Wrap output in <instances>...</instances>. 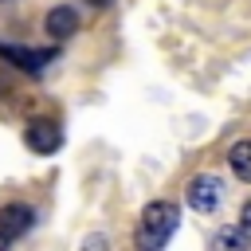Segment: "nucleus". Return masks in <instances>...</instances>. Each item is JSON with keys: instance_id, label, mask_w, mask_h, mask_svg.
<instances>
[{"instance_id": "obj_6", "label": "nucleus", "mask_w": 251, "mask_h": 251, "mask_svg": "<svg viewBox=\"0 0 251 251\" xmlns=\"http://www.w3.org/2000/svg\"><path fill=\"white\" fill-rule=\"evenodd\" d=\"M0 59H8V63H16V67H24V71H39L51 55H43V51H27V47H8V43H0Z\"/></svg>"}, {"instance_id": "obj_9", "label": "nucleus", "mask_w": 251, "mask_h": 251, "mask_svg": "<svg viewBox=\"0 0 251 251\" xmlns=\"http://www.w3.org/2000/svg\"><path fill=\"white\" fill-rule=\"evenodd\" d=\"M239 231L251 239V200H247V204H243V212H239Z\"/></svg>"}, {"instance_id": "obj_7", "label": "nucleus", "mask_w": 251, "mask_h": 251, "mask_svg": "<svg viewBox=\"0 0 251 251\" xmlns=\"http://www.w3.org/2000/svg\"><path fill=\"white\" fill-rule=\"evenodd\" d=\"M227 165H231V173H235L239 180L251 184V141H235L231 153H227Z\"/></svg>"}, {"instance_id": "obj_11", "label": "nucleus", "mask_w": 251, "mask_h": 251, "mask_svg": "<svg viewBox=\"0 0 251 251\" xmlns=\"http://www.w3.org/2000/svg\"><path fill=\"white\" fill-rule=\"evenodd\" d=\"M90 4H94V8H106V4H110V0H90Z\"/></svg>"}, {"instance_id": "obj_2", "label": "nucleus", "mask_w": 251, "mask_h": 251, "mask_svg": "<svg viewBox=\"0 0 251 251\" xmlns=\"http://www.w3.org/2000/svg\"><path fill=\"white\" fill-rule=\"evenodd\" d=\"M31 224H35V212L27 204H4L0 208V251H8L16 243V235L31 231Z\"/></svg>"}, {"instance_id": "obj_4", "label": "nucleus", "mask_w": 251, "mask_h": 251, "mask_svg": "<svg viewBox=\"0 0 251 251\" xmlns=\"http://www.w3.org/2000/svg\"><path fill=\"white\" fill-rule=\"evenodd\" d=\"M24 141H27V149L31 153H55L59 145H63V133H59V126L55 122H31L27 129H24Z\"/></svg>"}, {"instance_id": "obj_10", "label": "nucleus", "mask_w": 251, "mask_h": 251, "mask_svg": "<svg viewBox=\"0 0 251 251\" xmlns=\"http://www.w3.org/2000/svg\"><path fill=\"white\" fill-rule=\"evenodd\" d=\"M102 247H106L102 235H90V239H86V251H102Z\"/></svg>"}, {"instance_id": "obj_3", "label": "nucleus", "mask_w": 251, "mask_h": 251, "mask_svg": "<svg viewBox=\"0 0 251 251\" xmlns=\"http://www.w3.org/2000/svg\"><path fill=\"white\" fill-rule=\"evenodd\" d=\"M188 204H192V212H216V204H220V180L216 176H192L188 180Z\"/></svg>"}, {"instance_id": "obj_5", "label": "nucleus", "mask_w": 251, "mask_h": 251, "mask_svg": "<svg viewBox=\"0 0 251 251\" xmlns=\"http://www.w3.org/2000/svg\"><path fill=\"white\" fill-rule=\"evenodd\" d=\"M43 27H47V35L67 39V35H75V31H78V12H75V8H67V4H59V8H51V12H47Z\"/></svg>"}, {"instance_id": "obj_8", "label": "nucleus", "mask_w": 251, "mask_h": 251, "mask_svg": "<svg viewBox=\"0 0 251 251\" xmlns=\"http://www.w3.org/2000/svg\"><path fill=\"white\" fill-rule=\"evenodd\" d=\"M247 235L239 231V227H220L216 235H212V251H247Z\"/></svg>"}, {"instance_id": "obj_1", "label": "nucleus", "mask_w": 251, "mask_h": 251, "mask_svg": "<svg viewBox=\"0 0 251 251\" xmlns=\"http://www.w3.org/2000/svg\"><path fill=\"white\" fill-rule=\"evenodd\" d=\"M173 231H176V204L153 200L141 212V224L133 231V243H137V251H165V243H169Z\"/></svg>"}]
</instances>
